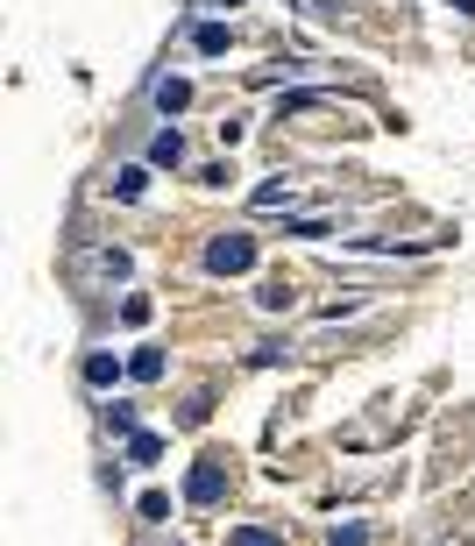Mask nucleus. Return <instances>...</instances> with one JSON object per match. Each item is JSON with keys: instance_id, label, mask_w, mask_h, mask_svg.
<instances>
[{"instance_id": "1", "label": "nucleus", "mask_w": 475, "mask_h": 546, "mask_svg": "<svg viewBox=\"0 0 475 546\" xmlns=\"http://www.w3.org/2000/svg\"><path fill=\"white\" fill-rule=\"evenodd\" d=\"M199 270H206V277H242V270H256V234H249V227L213 234V242L199 249Z\"/></svg>"}, {"instance_id": "2", "label": "nucleus", "mask_w": 475, "mask_h": 546, "mask_svg": "<svg viewBox=\"0 0 475 546\" xmlns=\"http://www.w3.org/2000/svg\"><path fill=\"white\" fill-rule=\"evenodd\" d=\"M220 497H227V461H220V454H199L192 476H185V504L206 511V504H220Z\"/></svg>"}, {"instance_id": "3", "label": "nucleus", "mask_w": 475, "mask_h": 546, "mask_svg": "<svg viewBox=\"0 0 475 546\" xmlns=\"http://www.w3.org/2000/svg\"><path fill=\"white\" fill-rule=\"evenodd\" d=\"M185 164V135L178 128H156L149 135V171H178Z\"/></svg>"}, {"instance_id": "4", "label": "nucleus", "mask_w": 475, "mask_h": 546, "mask_svg": "<svg viewBox=\"0 0 475 546\" xmlns=\"http://www.w3.org/2000/svg\"><path fill=\"white\" fill-rule=\"evenodd\" d=\"M149 100H156V114L171 121L178 107H192V78H156V93H149Z\"/></svg>"}, {"instance_id": "5", "label": "nucleus", "mask_w": 475, "mask_h": 546, "mask_svg": "<svg viewBox=\"0 0 475 546\" xmlns=\"http://www.w3.org/2000/svg\"><path fill=\"white\" fill-rule=\"evenodd\" d=\"M192 50H199V57H227V50H234V29H227V22H199V29H192Z\"/></svg>"}, {"instance_id": "6", "label": "nucleus", "mask_w": 475, "mask_h": 546, "mask_svg": "<svg viewBox=\"0 0 475 546\" xmlns=\"http://www.w3.org/2000/svg\"><path fill=\"white\" fill-rule=\"evenodd\" d=\"M107 192H114V199H142V192H149V164H121V171L107 178Z\"/></svg>"}, {"instance_id": "7", "label": "nucleus", "mask_w": 475, "mask_h": 546, "mask_svg": "<svg viewBox=\"0 0 475 546\" xmlns=\"http://www.w3.org/2000/svg\"><path fill=\"white\" fill-rule=\"evenodd\" d=\"M164 369H171V355H164V348H135V355H128V376H135V383H156Z\"/></svg>"}, {"instance_id": "8", "label": "nucleus", "mask_w": 475, "mask_h": 546, "mask_svg": "<svg viewBox=\"0 0 475 546\" xmlns=\"http://www.w3.org/2000/svg\"><path fill=\"white\" fill-rule=\"evenodd\" d=\"M114 376H121V362H114L107 348H93V355H86V383H93V390H107Z\"/></svg>"}, {"instance_id": "9", "label": "nucleus", "mask_w": 475, "mask_h": 546, "mask_svg": "<svg viewBox=\"0 0 475 546\" xmlns=\"http://www.w3.org/2000/svg\"><path fill=\"white\" fill-rule=\"evenodd\" d=\"M128 461H164V433H128Z\"/></svg>"}, {"instance_id": "10", "label": "nucleus", "mask_w": 475, "mask_h": 546, "mask_svg": "<svg viewBox=\"0 0 475 546\" xmlns=\"http://www.w3.org/2000/svg\"><path fill=\"white\" fill-rule=\"evenodd\" d=\"M227 546H284V532H270V525H234Z\"/></svg>"}, {"instance_id": "11", "label": "nucleus", "mask_w": 475, "mask_h": 546, "mask_svg": "<svg viewBox=\"0 0 475 546\" xmlns=\"http://www.w3.org/2000/svg\"><path fill=\"white\" fill-rule=\"evenodd\" d=\"M256 213H270V206H291V178H270V185H256V199H249Z\"/></svg>"}, {"instance_id": "12", "label": "nucleus", "mask_w": 475, "mask_h": 546, "mask_svg": "<svg viewBox=\"0 0 475 546\" xmlns=\"http://www.w3.org/2000/svg\"><path fill=\"white\" fill-rule=\"evenodd\" d=\"M135 518H142V525H171V497H164V490H149V497L135 504Z\"/></svg>"}, {"instance_id": "13", "label": "nucleus", "mask_w": 475, "mask_h": 546, "mask_svg": "<svg viewBox=\"0 0 475 546\" xmlns=\"http://www.w3.org/2000/svg\"><path fill=\"white\" fill-rule=\"evenodd\" d=\"M256 305H263V312H284V305H291V284H263Z\"/></svg>"}, {"instance_id": "14", "label": "nucleus", "mask_w": 475, "mask_h": 546, "mask_svg": "<svg viewBox=\"0 0 475 546\" xmlns=\"http://www.w3.org/2000/svg\"><path fill=\"white\" fill-rule=\"evenodd\" d=\"M121 320H128V327H142V320H149V298H142V291H135V298H121Z\"/></svg>"}, {"instance_id": "15", "label": "nucleus", "mask_w": 475, "mask_h": 546, "mask_svg": "<svg viewBox=\"0 0 475 546\" xmlns=\"http://www.w3.org/2000/svg\"><path fill=\"white\" fill-rule=\"evenodd\" d=\"M284 355H291V348H284V341H270V348H256V355H249V369H270V362H284Z\"/></svg>"}, {"instance_id": "16", "label": "nucleus", "mask_w": 475, "mask_h": 546, "mask_svg": "<svg viewBox=\"0 0 475 546\" xmlns=\"http://www.w3.org/2000/svg\"><path fill=\"white\" fill-rule=\"evenodd\" d=\"M107 426L114 433H135V405H107Z\"/></svg>"}, {"instance_id": "17", "label": "nucleus", "mask_w": 475, "mask_h": 546, "mask_svg": "<svg viewBox=\"0 0 475 546\" xmlns=\"http://www.w3.org/2000/svg\"><path fill=\"white\" fill-rule=\"evenodd\" d=\"M327 546H369V525H341V532H334Z\"/></svg>"}, {"instance_id": "18", "label": "nucleus", "mask_w": 475, "mask_h": 546, "mask_svg": "<svg viewBox=\"0 0 475 546\" xmlns=\"http://www.w3.org/2000/svg\"><path fill=\"white\" fill-rule=\"evenodd\" d=\"M199 8H242V0H199Z\"/></svg>"}, {"instance_id": "19", "label": "nucleus", "mask_w": 475, "mask_h": 546, "mask_svg": "<svg viewBox=\"0 0 475 546\" xmlns=\"http://www.w3.org/2000/svg\"><path fill=\"white\" fill-rule=\"evenodd\" d=\"M454 8H461V15H475V0H454Z\"/></svg>"}]
</instances>
